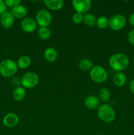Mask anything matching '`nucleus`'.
<instances>
[{
    "instance_id": "obj_31",
    "label": "nucleus",
    "mask_w": 134,
    "mask_h": 135,
    "mask_svg": "<svg viewBox=\"0 0 134 135\" xmlns=\"http://www.w3.org/2000/svg\"><path fill=\"white\" fill-rule=\"evenodd\" d=\"M133 64H134V61H133Z\"/></svg>"
},
{
    "instance_id": "obj_15",
    "label": "nucleus",
    "mask_w": 134,
    "mask_h": 135,
    "mask_svg": "<svg viewBox=\"0 0 134 135\" xmlns=\"http://www.w3.org/2000/svg\"><path fill=\"white\" fill-rule=\"evenodd\" d=\"M43 56L45 60L49 62H54L58 57L57 51L53 47H47L43 53Z\"/></svg>"
},
{
    "instance_id": "obj_19",
    "label": "nucleus",
    "mask_w": 134,
    "mask_h": 135,
    "mask_svg": "<svg viewBox=\"0 0 134 135\" xmlns=\"http://www.w3.org/2000/svg\"><path fill=\"white\" fill-rule=\"evenodd\" d=\"M93 67L92 61L88 59H83L79 62V68L83 71H90Z\"/></svg>"
},
{
    "instance_id": "obj_4",
    "label": "nucleus",
    "mask_w": 134,
    "mask_h": 135,
    "mask_svg": "<svg viewBox=\"0 0 134 135\" xmlns=\"http://www.w3.org/2000/svg\"><path fill=\"white\" fill-rule=\"evenodd\" d=\"M91 79L96 83H105L108 79V73L101 66L96 65L93 67L89 73Z\"/></svg>"
},
{
    "instance_id": "obj_30",
    "label": "nucleus",
    "mask_w": 134,
    "mask_h": 135,
    "mask_svg": "<svg viewBox=\"0 0 134 135\" xmlns=\"http://www.w3.org/2000/svg\"><path fill=\"white\" fill-rule=\"evenodd\" d=\"M130 91H131V93H132L133 94H134V79H132V80L130 81Z\"/></svg>"
},
{
    "instance_id": "obj_23",
    "label": "nucleus",
    "mask_w": 134,
    "mask_h": 135,
    "mask_svg": "<svg viewBox=\"0 0 134 135\" xmlns=\"http://www.w3.org/2000/svg\"><path fill=\"white\" fill-rule=\"evenodd\" d=\"M96 25L99 28H106L109 26V19L107 17H104V16L99 17L96 21Z\"/></svg>"
},
{
    "instance_id": "obj_29",
    "label": "nucleus",
    "mask_w": 134,
    "mask_h": 135,
    "mask_svg": "<svg viewBox=\"0 0 134 135\" xmlns=\"http://www.w3.org/2000/svg\"><path fill=\"white\" fill-rule=\"evenodd\" d=\"M129 22L131 25V26L134 27V13H133L130 15V18H129Z\"/></svg>"
},
{
    "instance_id": "obj_2",
    "label": "nucleus",
    "mask_w": 134,
    "mask_h": 135,
    "mask_svg": "<svg viewBox=\"0 0 134 135\" xmlns=\"http://www.w3.org/2000/svg\"><path fill=\"white\" fill-rule=\"evenodd\" d=\"M97 116L105 123H112L116 118V113L114 109L109 104H102L97 109Z\"/></svg>"
},
{
    "instance_id": "obj_5",
    "label": "nucleus",
    "mask_w": 134,
    "mask_h": 135,
    "mask_svg": "<svg viewBox=\"0 0 134 135\" xmlns=\"http://www.w3.org/2000/svg\"><path fill=\"white\" fill-rule=\"evenodd\" d=\"M21 81L23 88L30 89L38 85L39 83V76L34 72H28L22 76Z\"/></svg>"
},
{
    "instance_id": "obj_18",
    "label": "nucleus",
    "mask_w": 134,
    "mask_h": 135,
    "mask_svg": "<svg viewBox=\"0 0 134 135\" xmlns=\"http://www.w3.org/2000/svg\"><path fill=\"white\" fill-rule=\"evenodd\" d=\"M31 63L32 61L30 57L28 55H22V56L20 57L19 59H18L17 64L18 68L21 69H25L31 65Z\"/></svg>"
},
{
    "instance_id": "obj_21",
    "label": "nucleus",
    "mask_w": 134,
    "mask_h": 135,
    "mask_svg": "<svg viewBox=\"0 0 134 135\" xmlns=\"http://www.w3.org/2000/svg\"><path fill=\"white\" fill-rule=\"evenodd\" d=\"M96 19L95 17L93 14L91 13H86L85 15H84V19H83V22L89 27H92V26L96 25Z\"/></svg>"
},
{
    "instance_id": "obj_26",
    "label": "nucleus",
    "mask_w": 134,
    "mask_h": 135,
    "mask_svg": "<svg viewBox=\"0 0 134 135\" xmlns=\"http://www.w3.org/2000/svg\"><path fill=\"white\" fill-rule=\"evenodd\" d=\"M20 0H6V1H5V3L7 6H9L10 7L13 8L20 5Z\"/></svg>"
},
{
    "instance_id": "obj_22",
    "label": "nucleus",
    "mask_w": 134,
    "mask_h": 135,
    "mask_svg": "<svg viewBox=\"0 0 134 135\" xmlns=\"http://www.w3.org/2000/svg\"><path fill=\"white\" fill-rule=\"evenodd\" d=\"M38 34L40 39L47 40L51 37V32L48 27H40L38 29Z\"/></svg>"
},
{
    "instance_id": "obj_27",
    "label": "nucleus",
    "mask_w": 134,
    "mask_h": 135,
    "mask_svg": "<svg viewBox=\"0 0 134 135\" xmlns=\"http://www.w3.org/2000/svg\"><path fill=\"white\" fill-rule=\"evenodd\" d=\"M7 5L5 1L3 0H0V17L3 15L4 13H6Z\"/></svg>"
},
{
    "instance_id": "obj_17",
    "label": "nucleus",
    "mask_w": 134,
    "mask_h": 135,
    "mask_svg": "<svg viewBox=\"0 0 134 135\" xmlns=\"http://www.w3.org/2000/svg\"><path fill=\"white\" fill-rule=\"evenodd\" d=\"M26 90L23 87H18L14 90L13 92V97L16 101L20 102L24 99L26 97Z\"/></svg>"
},
{
    "instance_id": "obj_14",
    "label": "nucleus",
    "mask_w": 134,
    "mask_h": 135,
    "mask_svg": "<svg viewBox=\"0 0 134 135\" xmlns=\"http://www.w3.org/2000/svg\"><path fill=\"white\" fill-rule=\"evenodd\" d=\"M43 3L49 9L53 11L60 10L64 5L63 0H44Z\"/></svg>"
},
{
    "instance_id": "obj_28",
    "label": "nucleus",
    "mask_w": 134,
    "mask_h": 135,
    "mask_svg": "<svg viewBox=\"0 0 134 135\" xmlns=\"http://www.w3.org/2000/svg\"><path fill=\"white\" fill-rule=\"evenodd\" d=\"M127 40L130 44L134 46V29L130 30L127 35Z\"/></svg>"
},
{
    "instance_id": "obj_12",
    "label": "nucleus",
    "mask_w": 134,
    "mask_h": 135,
    "mask_svg": "<svg viewBox=\"0 0 134 135\" xmlns=\"http://www.w3.org/2000/svg\"><path fill=\"white\" fill-rule=\"evenodd\" d=\"M1 26L5 28H10L13 26L14 22V17L11 13L6 12L0 18Z\"/></svg>"
},
{
    "instance_id": "obj_10",
    "label": "nucleus",
    "mask_w": 134,
    "mask_h": 135,
    "mask_svg": "<svg viewBox=\"0 0 134 135\" xmlns=\"http://www.w3.org/2000/svg\"><path fill=\"white\" fill-rule=\"evenodd\" d=\"M19 121L18 115L14 113H9L4 117L3 123L7 127L13 128L17 126Z\"/></svg>"
},
{
    "instance_id": "obj_11",
    "label": "nucleus",
    "mask_w": 134,
    "mask_h": 135,
    "mask_svg": "<svg viewBox=\"0 0 134 135\" xmlns=\"http://www.w3.org/2000/svg\"><path fill=\"white\" fill-rule=\"evenodd\" d=\"M101 100H99L98 96L95 95H90L87 96L84 100V104L85 107L89 109H98L100 106Z\"/></svg>"
},
{
    "instance_id": "obj_7",
    "label": "nucleus",
    "mask_w": 134,
    "mask_h": 135,
    "mask_svg": "<svg viewBox=\"0 0 134 135\" xmlns=\"http://www.w3.org/2000/svg\"><path fill=\"white\" fill-rule=\"evenodd\" d=\"M126 25V18L123 15H114L109 19V26L114 31L122 30Z\"/></svg>"
},
{
    "instance_id": "obj_25",
    "label": "nucleus",
    "mask_w": 134,
    "mask_h": 135,
    "mask_svg": "<svg viewBox=\"0 0 134 135\" xmlns=\"http://www.w3.org/2000/svg\"><path fill=\"white\" fill-rule=\"evenodd\" d=\"M11 84H12V86L16 87V88H18V87L20 86V85H22V81H21L20 78L18 77V76H14L11 79Z\"/></svg>"
},
{
    "instance_id": "obj_1",
    "label": "nucleus",
    "mask_w": 134,
    "mask_h": 135,
    "mask_svg": "<svg viewBox=\"0 0 134 135\" xmlns=\"http://www.w3.org/2000/svg\"><path fill=\"white\" fill-rule=\"evenodd\" d=\"M110 68L114 71L122 72L128 67L130 59L126 55L122 53H116L110 56L109 61Z\"/></svg>"
},
{
    "instance_id": "obj_13",
    "label": "nucleus",
    "mask_w": 134,
    "mask_h": 135,
    "mask_svg": "<svg viewBox=\"0 0 134 135\" xmlns=\"http://www.w3.org/2000/svg\"><path fill=\"white\" fill-rule=\"evenodd\" d=\"M28 13L27 9L22 5H18L12 9L11 14L14 18H24Z\"/></svg>"
},
{
    "instance_id": "obj_20",
    "label": "nucleus",
    "mask_w": 134,
    "mask_h": 135,
    "mask_svg": "<svg viewBox=\"0 0 134 135\" xmlns=\"http://www.w3.org/2000/svg\"><path fill=\"white\" fill-rule=\"evenodd\" d=\"M111 94L110 90L106 88H102L99 92V98L102 102H108L110 100Z\"/></svg>"
},
{
    "instance_id": "obj_16",
    "label": "nucleus",
    "mask_w": 134,
    "mask_h": 135,
    "mask_svg": "<svg viewBox=\"0 0 134 135\" xmlns=\"http://www.w3.org/2000/svg\"><path fill=\"white\" fill-rule=\"evenodd\" d=\"M127 79L125 74L122 72H118L113 76V82L114 84L118 87H122L126 84Z\"/></svg>"
},
{
    "instance_id": "obj_6",
    "label": "nucleus",
    "mask_w": 134,
    "mask_h": 135,
    "mask_svg": "<svg viewBox=\"0 0 134 135\" xmlns=\"http://www.w3.org/2000/svg\"><path fill=\"white\" fill-rule=\"evenodd\" d=\"M52 15L51 13L45 9H41L38 11L35 15V21L37 25L40 27H47L52 22Z\"/></svg>"
},
{
    "instance_id": "obj_24",
    "label": "nucleus",
    "mask_w": 134,
    "mask_h": 135,
    "mask_svg": "<svg viewBox=\"0 0 134 135\" xmlns=\"http://www.w3.org/2000/svg\"><path fill=\"white\" fill-rule=\"evenodd\" d=\"M83 19H84V15L81 13L76 12L75 13H74L73 16H72V21L76 25H79V24L83 22Z\"/></svg>"
},
{
    "instance_id": "obj_32",
    "label": "nucleus",
    "mask_w": 134,
    "mask_h": 135,
    "mask_svg": "<svg viewBox=\"0 0 134 135\" xmlns=\"http://www.w3.org/2000/svg\"><path fill=\"white\" fill-rule=\"evenodd\" d=\"M100 135H103V134H100Z\"/></svg>"
},
{
    "instance_id": "obj_3",
    "label": "nucleus",
    "mask_w": 134,
    "mask_h": 135,
    "mask_svg": "<svg viewBox=\"0 0 134 135\" xmlns=\"http://www.w3.org/2000/svg\"><path fill=\"white\" fill-rule=\"evenodd\" d=\"M18 70L16 62L11 59H5L0 63V74L4 77L13 76Z\"/></svg>"
},
{
    "instance_id": "obj_8",
    "label": "nucleus",
    "mask_w": 134,
    "mask_h": 135,
    "mask_svg": "<svg viewBox=\"0 0 134 135\" xmlns=\"http://www.w3.org/2000/svg\"><path fill=\"white\" fill-rule=\"evenodd\" d=\"M72 4L77 13L84 14L91 9L92 3L90 0H73Z\"/></svg>"
},
{
    "instance_id": "obj_9",
    "label": "nucleus",
    "mask_w": 134,
    "mask_h": 135,
    "mask_svg": "<svg viewBox=\"0 0 134 135\" xmlns=\"http://www.w3.org/2000/svg\"><path fill=\"white\" fill-rule=\"evenodd\" d=\"M37 25L35 20L31 17H25L20 22L21 28L26 33H32L35 31Z\"/></svg>"
}]
</instances>
